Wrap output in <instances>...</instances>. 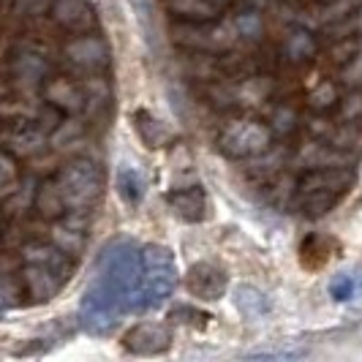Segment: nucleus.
<instances>
[{"instance_id":"nucleus-1","label":"nucleus","mask_w":362,"mask_h":362,"mask_svg":"<svg viewBox=\"0 0 362 362\" xmlns=\"http://www.w3.org/2000/svg\"><path fill=\"white\" fill-rule=\"evenodd\" d=\"M142 264H145V302L158 305L175 289V261L166 248L153 245L142 256Z\"/></svg>"},{"instance_id":"nucleus-2","label":"nucleus","mask_w":362,"mask_h":362,"mask_svg":"<svg viewBox=\"0 0 362 362\" xmlns=\"http://www.w3.org/2000/svg\"><path fill=\"white\" fill-rule=\"evenodd\" d=\"M188 286L193 294H199L202 300H218L223 289H226V278L223 273L210 267V264H199L191 270V278H188Z\"/></svg>"}]
</instances>
